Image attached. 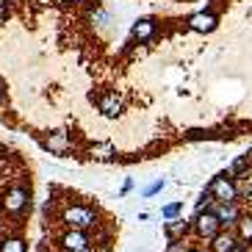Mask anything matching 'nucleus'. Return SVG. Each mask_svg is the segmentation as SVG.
I'll use <instances>...</instances> for the list:
<instances>
[{"label": "nucleus", "instance_id": "1", "mask_svg": "<svg viewBox=\"0 0 252 252\" xmlns=\"http://www.w3.org/2000/svg\"><path fill=\"white\" fill-rule=\"evenodd\" d=\"M0 122L117 163L252 136V0H0Z\"/></svg>", "mask_w": 252, "mask_h": 252}, {"label": "nucleus", "instance_id": "2", "mask_svg": "<svg viewBox=\"0 0 252 252\" xmlns=\"http://www.w3.org/2000/svg\"><path fill=\"white\" fill-rule=\"evenodd\" d=\"M28 205H31V180L8 186L6 194H3V208H6V214L23 216L25 211H28Z\"/></svg>", "mask_w": 252, "mask_h": 252}, {"label": "nucleus", "instance_id": "3", "mask_svg": "<svg viewBox=\"0 0 252 252\" xmlns=\"http://www.w3.org/2000/svg\"><path fill=\"white\" fill-rule=\"evenodd\" d=\"M205 191L214 197V202H238V186H236V180L227 178L224 172H219V175L205 186Z\"/></svg>", "mask_w": 252, "mask_h": 252}, {"label": "nucleus", "instance_id": "4", "mask_svg": "<svg viewBox=\"0 0 252 252\" xmlns=\"http://www.w3.org/2000/svg\"><path fill=\"white\" fill-rule=\"evenodd\" d=\"M56 247H61V252H81L92 247V238L86 230H67V233H61Z\"/></svg>", "mask_w": 252, "mask_h": 252}, {"label": "nucleus", "instance_id": "5", "mask_svg": "<svg viewBox=\"0 0 252 252\" xmlns=\"http://www.w3.org/2000/svg\"><path fill=\"white\" fill-rule=\"evenodd\" d=\"M211 214L219 219L222 227L230 230V227H236V224H238V219H241L244 211L238 208V202H214V205H211Z\"/></svg>", "mask_w": 252, "mask_h": 252}, {"label": "nucleus", "instance_id": "6", "mask_svg": "<svg viewBox=\"0 0 252 252\" xmlns=\"http://www.w3.org/2000/svg\"><path fill=\"white\" fill-rule=\"evenodd\" d=\"M219 230H222V224H219V219H216L211 211H202V214L194 216V233L200 238H208V241H211Z\"/></svg>", "mask_w": 252, "mask_h": 252}, {"label": "nucleus", "instance_id": "7", "mask_svg": "<svg viewBox=\"0 0 252 252\" xmlns=\"http://www.w3.org/2000/svg\"><path fill=\"white\" fill-rule=\"evenodd\" d=\"M0 252H28V244L23 238V230L11 227L0 236Z\"/></svg>", "mask_w": 252, "mask_h": 252}, {"label": "nucleus", "instance_id": "8", "mask_svg": "<svg viewBox=\"0 0 252 252\" xmlns=\"http://www.w3.org/2000/svg\"><path fill=\"white\" fill-rule=\"evenodd\" d=\"M163 233H166L169 241H183L191 233V222H186V219H169V222L163 224Z\"/></svg>", "mask_w": 252, "mask_h": 252}, {"label": "nucleus", "instance_id": "9", "mask_svg": "<svg viewBox=\"0 0 252 252\" xmlns=\"http://www.w3.org/2000/svg\"><path fill=\"white\" fill-rule=\"evenodd\" d=\"M236 244H238V236H236V233H230V230L224 233V230H219V233L211 238V247H208V250H211V252H230Z\"/></svg>", "mask_w": 252, "mask_h": 252}, {"label": "nucleus", "instance_id": "10", "mask_svg": "<svg viewBox=\"0 0 252 252\" xmlns=\"http://www.w3.org/2000/svg\"><path fill=\"white\" fill-rule=\"evenodd\" d=\"M238 233L236 236L244 241V244H252V214H241V219H238Z\"/></svg>", "mask_w": 252, "mask_h": 252}, {"label": "nucleus", "instance_id": "11", "mask_svg": "<svg viewBox=\"0 0 252 252\" xmlns=\"http://www.w3.org/2000/svg\"><path fill=\"white\" fill-rule=\"evenodd\" d=\"M180 211H183V202H169V205H163L161 208V216L169 222V219H178Z\"/></svg>", "mask_w": 252, "mask_h": 252}, {"label": "nucleus", "instance_id": "12", "mask_svg": "<svg viewBox=\"0 0 252 252\" xmlns=\"http://www.w3.org/2000/svg\"><path fill=\"white\" fill-rule=\"evenodd\" d=\"M189 250H191V244L183 238V241H169V247H166L163 252H189Z\"/></svg>", "mask_w": 252, "mask_h": 252}, {"label": "nucleus", "instance_id": "13", "mask_svg": "<svg viewBox=\"0 0 252 252\" xmlns=\"http://www.w3.org/2000/svg\"><path fill=\"white\" fill-rule=\"evenodd\" d=\"M211 205H214V197L205 191V194L200 197V202H197V208H194V211H197V214H202V211H211Z\"/></svg>", "mask_w": 252, "mask_h": 252}, {"label": "nucleus", "instance_id": "14", "mask_svg": "<svg viewBox=\"0 0 252 252\" xmlns=\"http://www.w3.org/2000/svg\"><path fill=\"white\" fill-rule=\"evenodd\" d=\"M144 3H172V6H194L200 0H144Z\"/></svg>", "mask_w": 252, "mask_h": 252}, {"label": "nucleus", "instance_id": "15", "mask_svg": "<svg viewBox=\"0 0 252 252\" xmlns=\"http://www.w3.org/2000/svg\"><path fill=\"white\" fill-rule=\"evenodd\" d=\"M161 189H163V180H156L153 186H147V189H144V197H153V194H158Z\"/></svg>", "mask_w": 252, "mask_h": 252}, {"label": "nucleus", "instance_id": "16", "mask_svg": "<svg viewBox=\"0 0 252 252\" xmlns=\"http://www.w3.org/2000/svg\"><path fill=\"white\" fill-rule=\"evenodd\" d=\"M189 252H202V250H200V247H191V250H189Z\"/></svg>", "mask_w": 252, "mask_h": 252}]
</instances>
